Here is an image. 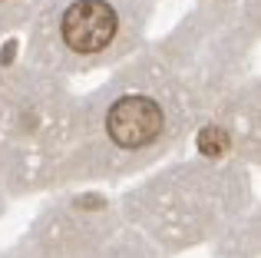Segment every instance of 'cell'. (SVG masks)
I'll list each match as a JSON object with an SVG mask.
<instances>
[{"instance_id": "cell-3", "label": "cell", "mask_w": 261, "mask_h": 258, "mask_svg": "<svg viewBox=\"0 0 261 258\" xmlns=\"http://www.w3.org/2000/svg\"><path fill=\"white\" fill-rule=\"evenodd\" d=\"M198 146H202V152H208V156H222L225 149H228V133L218 129V126H208V129H202V136H198Z\"/></svg>"}, {"instance_id": "cell-1", "label": "cell", "mask_w": 261, "mask_h": 258, "mask_svg": "<svg viewBox=\"0 0 261 258\" xmlns=\"http://www.w3.org/2000/svg\"><path fill=\"white\" fill-rule=\"evenodd\" d=\"M63 40L76 53H96L113 40L116 33V10L102 0H76L63 13Z\"/></svg>"}, {"instance_id": "cell-4", "label": "cell", "mask_w": 261, "mask_h": 258, "mask_svg": "<svg viewBox=\"0 0 261 258\" xmlns=\"http://www.w3.org/2000/svg\"><path fill=\"white\" fill-rule=\"evenodd\" d=\"M13 53H17V43H7L4 50H0V63H10V60H13Z\"/></svg>"}, {"instance_id": "cell-2", "label": "cell", "mask_w": 261, "mask_h": 258, "mask_svg": "<svg viewBox=\"0 0 261 258\" xmlns=\"http://www.w3.org/2000/svg\"><path fill=\"white\" fill-rule=\"evenodd\" d=\"M106 129L113 136V142L129 149H139L146 142H152L162 129V110L149 96H122L113 103L106 116Z\"/></svg>"}]
</instances>
